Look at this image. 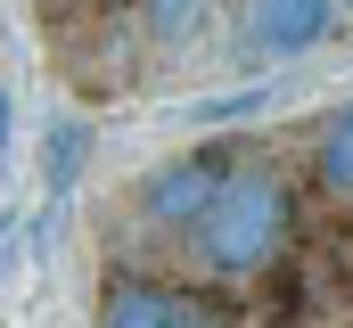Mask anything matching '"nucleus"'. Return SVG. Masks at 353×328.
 Segmentation results:
<instances>
[{"label": "nucleus", "instance_id": "1", "mask_svg": "<svg viewBox=\"0 0 353 328\" xmlns=\"http://www.w3.org/2000/svg\"><path fill=\"white\" fill-rule=\"evenodd\" d=\"M288 230H296V189L271 164H230V181L205 197V214L181 238L205 279H263L288 254Z\"/></svg>", "mask_w": 353, "mask_h": 328}, {"label": "nucleus", "instance_id": "9", "mask_svg": "<svg viewBox=\"0 0 353 328\" xmlns=\"http://www.w3.org/2000/svg\"><path fill=\"white\" fill-rule=\"evenodd\" d=\"M173 328H239L222 304H205V296H181V312H173Z\"/></svg>", "mask_w": 353, "mask_h": 328}, {"label": "nucleus", "instance_id": "4", "mask_svg": "<svg viewBox=\"0 0 353 328\" xmlns=\"http://www.w3.org/2000/svg\"><path fill=\"white\" fill-rule=\"evenodd\" d=\"M181 287L148 279V271H107L99 279V328H173Z\"/></svg>", "mask_w": 353, "mask_h": 328}, {"label": "nucleus", "instance_id": "10", "mask_svg": "<svg viewBox=\"0 0 353 328\" xmlns=\"http://www.w3.org/2000/svg\"><path fill=\"white\" fill-rule=\"evenodd\" d=\"M0 164H8V90H0Z\"/></svg>", "mask_w": 353, "mask_h": 328}, {"label": "nucleus", "instance_id": "3", "mask_svg": "<svg viewBox=\"0 0 353 328\" xmlns=\"http://www.w3.org/2000/svg\"><path fill=\"white\" fill-rule=\"evenodd\" d=\"M329 17H337V0H239V33H247L255 58H296V50H312V41L329 33Z\"/></svg>", "mask_w": 353, "mask_h": 328}, {"label": "nucleus", "instance_id": "5", "mask_svg": "<svg viewBox=\"0 0 353 328\" xmlns=\"http://www.w3.org/2000/svg\"><path fill=\"white\" fill-rule=\"evenodd\" d=\"M312 189L337 197V205H353V99L321 123V140H312Z\"/></svg>", "mask_w": 353, "mask_h": 328}, {"label": "nucleus", "instance_id": "8", "mask_svg": "<svg viewBox=\"0 0 353 328\" xmlns=\"http://www.w3.org/2000/svg\"><path fill=\"white\" fill-rule=\"evenodd\" d=\"M205 8H214V0H140V17H148V33H157V41H189Z\"/></svg>", "mask_w": 353, "mask_h": 328}, {"label": "nucleus", "instance_id": "6", "mask_svg": "<svg viewBox=\"0 0 353 328\" xmlns=\"http://www.w3.org/2000/svg\"><path fill=\"white\" fill-rule=\"evenodd\" d=\"M83 148H90V132L66 115V123L50 132V172H41V189H50V197H66V189H74V172H83Z\"/></svg>", "mask_w": 353, "mask_h": 328}, {"label": "nucleus", "instance_id": "7", "mask_svg": "<svg viewBox=\"0 0 353 328\" xmlns=\"http://www.w3.org/2000/svg\"><path fill=\"white\" fill-rule=\"evenodd\" d=\"M263 107H271V90L247 82V90H222V99H197L181 123H247V115H263Z\"/></svg>", "mask_w": 353, "mask_h": 328}, {"label": "nucleus", "instance_id": "2", "mask_svg": "<svg viewBox=\"0 0 353 328\" xmlns=\"http://www.w3.org/2000/svg\"><path fill=\"white\" fill-rule=\"evenodd\" d=\"M222 181H230V148H189V156L157 164V172L140 181V214H148L157 230H189Z\"/></svg>", "mask_w": 353, "mask_h": 328}]
</instances>
